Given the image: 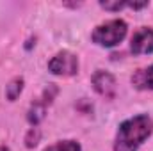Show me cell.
<instances>
[{
  "label": "cell",
  "instance_id": "obj_3",
  "mask_svg": "<svg viewBox=\"0 0 153 151\" xmlns=\"http://www.w3.org/2000/svg\"><path fill=\"white\" fill-rule=\"evenodd\" d=\"M48 71L59 76H71L78 71V59L75 53H71L68 50L57 52L48 61Z\"/></svg>",
  "mask_w": 153,
  "mask_h": 151
},
{
  "label": "cell",
  "instance_id": "obj_1",
  "mask_svg": "<svg viewBox=\"0 0 153 151\" xmlns=\"http://www.w3.org/2000/svg\"><path fill=\"white\" fill-rule=\"evenodd\" d=\"M153 121L148 114L134 115L119 124L114 141V151H137L139 146L152 135Z\"/></svg>",
  "mask_w": 153,
  "mask_h": 151
},
{
  "label": "cell",
  "instance_id": "obj_4",
  "mask_svg": "<svg viewBox=\"0 0 153 151\" xmlns=\"http://www.w3.org/2000/svg\"><path fill=\"white\" fill-rule=\"evenodd\" d=\"M130 50L135 55L153 53V29L141 27L139 30H135L132 39H130Z\"/></svg>",
  "mask_w": 153,
  "mask_h": 151
},
{
  "label": "cell",
  "instance_id": "obj_5",
  "mask_svg": "<svg viewBox=\"0 0 153 151\" xmlns=\"http://www.w3.org/2000/svg\"><path fill=\"white\" fill-rule=\"evenodd\" d=\"M91 82H93V87H94V91L98 93V94H102V96H105V98H109V100H112L116 96V78L109 71H102V70H98L93 78H91Z\"/></svg>",
  "mask_w": 153,
  "mask_h": 151
},
{
  "label": "cell",
  "instance_id": "obj_6",
  "mask_svg": "<svg viewBox=\"0 0 153 151\" xmlns=\"http://www.w3.org/2000/svg\"><path fill=\"white\" fill-rule=\"evenodd\" d=\"M132 84L137 89H153V64L148 70H137L132 76Z\"/></svg>",
  "mask_w": 153,
  "mask_h": 151
},
{
  "label": "cell",
  "instance_id": "obj_11",
  "mask_svg": "<svg viewBox=\"0 0 153 151\" xmlns=\"http://www.w3.org/2000/svg\"><path fill=\"white\" fill-rule=\"evenodd\" d=\"M0 151H9V148H5V146H0Z\"/></svg>",
  "mask_w": 153,
  "mask_h": 151
},
{
  "label": "cell",
  "instance_id": "obj_10",
  "mask_svg": "<svg viewBox=\"0 0 153 151\" xmlns=\"http://www.w3.org/2000/svg\"><path fill=\"white\" fill-rule=\"evenodd\" d=\"M39 141V130L38 128H32L30 132H29V135H27V139H25V142H27V146L29 148H32V146H36Z\"/></svg>",
  "mask_w": 153,
  "mask_h": 151
},
{
  "label": "cell",
  "instance_id": "obj_8",
  "mask_svg": "<svg viewBox=\"0 0 153 151\" xmlns=\"http://www.w3.org/2000/svg\"><path fill=\"white\" fill-rule=\"evenodd\" d=\"M45 151H80V144L76 141H61L48 146Z\"/></svg>",
  "mask_w": 153,
  "mask_h": 151
},
{
  "label": "cell",
  "instance_id": "obj_7",
  "mask_svg": "<svg viewBox=\"0 0 153 151\" xmlns=\"http://www.w3.org/2000/svg\"><path fill=\"white\" fill-rule=\"evenodd\" d=\"M22 89H23V78H13L7 85H5V96H7V100H11V101H14L18 96H20V93H22Z\"/></svg>",
  "mask_w": 153,
  "mask_h": 151
},
{
  "label": "cell",
  "instance_id": "obj_9",
  "mask_svg": "<svg viewBox=\"0 0 153 151\" xmlns=\"http://www.w3.org/2000/svg\"><path fill=\"white\" fill-rule=\"evenodd\" d=\"M100 5L107 11H119L123 7H128L130 2H100Z\"/></svg>",
  "mask_w": 153,
  "mask_h": 151
},
{
  "label": "cell",
  "instance_id": "obj_2",
  "mask_svg": "<svg viewBox=\"0 0 153 151\" xmlns=\"http://www.w3.org/2000/svg\"><path fill=\"white\" fill-rule=\"evenodd\" d=\"M126 23L123 20H109L102 25H98L94 30H93V41L100 46H105V48H111L119 44L125 36H126Z\"/></svg>",
  "mask_w": 153,
  "mask_h": 151
}]
</instances>
